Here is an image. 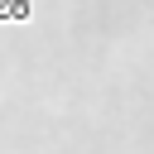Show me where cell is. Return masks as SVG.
Segmentation results:
<instances>
[{
	"label": "cell",
	"mask_w": 154,
	"mask_h": 154,
	"mask_svg": "<svg viewBox=\"0 0 154 154\" xmlns=\"http://www.w3.org/2000/svg\"><path fill=\"white\" fill-rule=\"evenodd\" d=\"M24 14H29V0H0V24L24 19Z\"/></svg>",
	"instance_id": "1"
}]
</instances>
